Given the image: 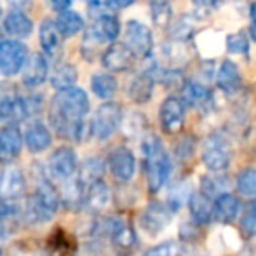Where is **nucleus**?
I'll return each instance as SVG.
<instances>
[{"label": "nucleus", "instance_id": "obj_1", "mask_svg": "<svg viewBox=\"0 0 256 256\" xmlns=\"http://www.w3.org/2000/svg\"><path fill=\"white\" fill-rule=\"evenodd\" d=\"M89 114L88 92L80 88L61 89L52 98L49 108V120L54 131L70 142H84L86 115Z\"/></svg>", "mask_w": 256, "mask_h": 256}, {"label": "nucleus", "instance_id": "obj_2", "mask_svg": "<svg viewBox=\"0 0 256 256\" xmlns=\"http://www.w3.org/2000/svg\"><path fill=\"white\" fill-rule=\"evenodd\" d=\"M143 157H145V176L146 186L150 194L160 192L169 182V176L172 172V162L168 152L164 150L160 138L155 134L145 136L142 143Z\"/></svg>", "mask_w": 256, "mask_h": 256}, {"label": "nucleus", "instance_id": "obj_3", "mask_svg": "<svg viewBox=\"0 0 256 256\" xmlns=\"http://www.w3.org/2000/svg\"><path fill=\"white\" fill-rule=\"evenodd\" d=\"M61 206L60 192L49 178L38 182L35 192L26 199V202L21 206V216L30 225H40L48 223L54 218Z\"/></svg>", "mask_w": 256, "mask_h": 256}, {"label": "nucleus", "instance_id": "obj_4", "mask_svg": "<svg viewBox=\"0 0 256 256\" xmlns=\"http://www.w3.org/2000/svg\"><path fill=\"white\" fill-rule=\"evenodd\" d=\"M232 160V146L223 132H211L202 143V162L209 171H225Z\"/></svg>", "mask_w": 256, "mask_h": 256}, {"label": "nucleus", "instance_id": "obj_5", "mask_svg": "<svg viewBox=\"0 0 256 256\" xmlns=\"http://www.w3.org/2000/svg\"><path fill=\"white\" fill-rule=\"evenodd\" d=\"M122 124V106L115 102H104L102 106L96 110L94 117L91 122V134L100 142H104L114 132L120 128Z\"/></svg>", "mask_w": 256, "mask_h": 256}, {"label": "nucleus", "instance_id": "obj_6", "mask_svg": "<svg viewBox=\"0 0 256 256\" xmlns=\"http://www.w3.org/2000/svg\"><path fill=\"white\" fill-rule=\"evenodd\" d=\"M28 58V48L18 38L2 40L0 38V74L6 77L20 74Z\"/></svg>", "mask_w": 256, "mask_h": 256}, {"label": "nucleus", "instance_id": "obj_7", "mask_svg": "<svg viewBox=\"0 0 256 256\" xmlns=\"http://www.w3.org/2000/svg\"><path fill=\"white\" fill-rule=\"evenodd\" d=\"M124 44L132 51L134 56L140 58H150L154 49V35L148 30V26L140 21H128L124 30Z\"/></svg>", "mask_w": 256, "mask_h": 256}, {"label": "nucleus", "instance_id": "obj_8", "mask_svg": "<svg viewBox=\"0 0 256 256\" xmlns=\"http://www.w3.org/2000/svg\"><path fill=\"white\" fill-rule=\"evenodd\" d=\"M158 122L166 134H178L185 124V103L178 96H169L158 108Z\"/></svg>", "mask_w": 256, "mask_h": 256}, {"label": "nucleus", "instance_id": "obj_9", "mask_svg": "<svg viewBox=\"0 0 256 256\" xmlns=\"http://www.w3.org/2000/svg\"><path fill=\"white\" fill-rule=\"evenodd\" d=\"M78 160L77 154L72 146H60L51 154L48 162V172L58 182H64V180L72 178L77 172Z\"/></svg>", "mask_w": 256, "mask_h": 256}, {"label": "nucleus", "instance_id": "obj_10", "mask_svg": "<svg viewBox=\"0 0 256 256\" xmlns=\"http://www.w3.org/2000/svg\"><path fill=\"white\" fill-rule=\"evenodd\" d=\"M171 216L172 211L168 208V204L160 200H152L145 206V209L140 214V226L150 236H157L169 225Z\"/></svg>", "mask_w": 256, "mask_h": 256}, {"label": "nucleus", "instance_id": "obj_11", "mask_svg": "<svg viewBox=\"0 0 256 256\" xmlns=\"http://www.w3.org/2000/svg\"><path fill=\"white\" fill-rule=\"evenodd\" d=\"M108 169L118 183H129L136 172V157L128 146H117L108 155Z\"/></svg>", "mask_w": 256, "mask_h": 256}, {"label": "nucleus", "instance_id": "obj_12", "mask_svg": "<svg viewBox=\"0 0 256 256\" xmlns=\"http://www.w3.org/2000/svg\"><path fill=\"white\" fill-rule=\"evenodd\" d=\"M26 190V180L20 168L7 164L0 171V199L20 200Z\"/></svg>", "mask_w": 256, "mask_h": 256}, {"label": "nucleus", "instance_id": "obj_13", "mask_svg": "<svg viewBox=\"0 0 256 256\" xmlns=\"http://www.w3.org/2000/svg\"><path fill=\"white\" fill-rule=\"evenodd\" d=\"M112 202V190L104 180H96V182L86 185L84 199H82V208L88 209L91 214H100Z\"/></svg>", "mask_w": 256, "mask_h": 256}, {"label": "nucleus", "instance_id": "obj_14", "mask_svg": "<svg viewBox=\"0 0 256 256\" xmlns=\"http://www.w3.org/2000/svg\"><path fill=\"white\" fill-rule=\"evenodd\" d=\"M23 148V134L16 124L0 128V162L10 164L16 160Z\"/></svg>", "mask_w": 256, "mask_h": 256}, {"label": "nucleus", "instance_id": "obj_15", "mask_svg": "<svg viewBox=\"0 0 256 256\" xmlns=\"http://www.w3.org/2000/svg\"><path fill=\"white\" fill-rule=\"evenodd\" d=\"M134 54L126 44L120 42H112L104 49L102 56V63L108 72H126L134 64Z\"/></svg>", "mask_w": 256, "mask_h": 256}, {"label": "nucleus", "instance_id": "obj_16", "mask_svg": "<svg viewBox=\"0 0 256 256\" xmlns=\"http://www.w3.org/2000/svg\"><path fill=\"white\" fill-rule=\"evenodd\" d=\"M182 102L199 112H208L212 106V92L202 82L186 80L182 88Z\"/></svg>", "mask_w": 256, "mask_h": 256}, {"label": "nucleus", "instance_id": "obj_17", "mask_svg": "<svg viewBox=\"0 0 256 256\" xmlns=\"http://www.w3.org/2000/svg\"><path fill=\"white\" fill-rule=\"evenodd\" d=\"M23 82L28 88H37V86H42L46 82L49 75V64L48 60L44 58V54L40 52H34L26 58L23 68Z\"/></svg>", "mask_w": 256, "mask_h": 256}, {"label": "nucleus", "instance_id": "obj_18", "mask_svg": "<svg viewBox=\"0 0 256 256\" xmlns=\"http://www.w3.org/2000/svg\"><path fill=\"white\" fill-rule=\"evenodd\" d=\"M188 211L192 216V222L204 226L214 220V202L211 197H208L202 192H194L188 199Z\"/></svg>", "mask_w": 256, "mask_h": 256}, {"label": "nucleus", "instance_id": "obj_19", "mask_svg": "<svg viewBox=\"0 0 256 256\" xmlns=\"http://www.w3.org/2000/svg\"><path fill=\"white\" fill-rule=\"evenodd\" d=\"M28 117L26 103L18 94H4L0 98V122L18 124Z\"/></svg>", "mask_w": 256, "mask_h": 256}, {"label": "nucleus", "instance_id": "obj_20", "mask_svg": "<svg viewBox=\"0 0 256 256\" xmlns=\"http://www.w3.org/2000/svg\"><path fill=\"white\" fill-rule=\"evenodd\" d=\"M23 143L32 154H42L52 145V134L48 126H44L42 122H34L28 126L23 136Z\"/></svg>", "mask_w": 256, "mask_h": 256}, {"label": "nucleus", "instance_id": "obj_21", "mask_svg": "<svg viewBox=\"0 0 256 256\" xmlns=\"http://www.w3.org/2000/svg\"><path fill=\"white\" fill-rule=\"evenodd\" d=\"M240 84H242V77H240L239 66L232 60H225L216 72L218 89H222L225 94H234L240 89Z\"/></svg>", "mask_w": 256, "mask_h": 256}, {"label": "nucleus", "instance_id": "obj_22", "mask_svg": "<svg viewBox=\"0 0 256 256\" xmlns=\"http://www.w3.org/2000/svg\"><path fill=\"white\" fill-rule=\"evenodd\" d=\"M4 28L6 34H9L14 38H26L34 32V23L32 20L20 9H12L4 20Z\"/></svg>", "mask_w": 256, "mask_h": 256}, {"label": "nucleus", "instance_id": "obj_23", "mask_svg": "<svg viewBox=\"0 0 256 256\" xmlns=\"http://www.w3.org/2000/svg\"><path fill=\"white\" fill-rule=\"evenodd\" d=\"M240 212V200L237 196L225 192L214 199V220L222 223H232Z\"/></svg>", "mask_w": 256, "mask_h": 256}, {"label": "nucleus", "instance_id": "obj_24", "mask_svg": "<svg viewBox=\"0 0 256 256\" xmlns=\"http://www.w3.org/2000/svg\"><path fill=\"white\" fill-rule=\"evenodd\" d=\"M63 186L60 190V199L61 204H64L68 209H77L82 206V199H84V190L86 185L78 180L77 172H75L72 178L64 180Z\"/></svg>", "mask_w": 256, "mask_h": 256}, {"label": "nucleus", "instance_id": "obj_25", "mask_svg": "<svg viewBox=\"0 0 256 256\" xmlns=\"http://www.w3.org/2000/svg\"><path fill=\"white\" fill-rule=\"evenodd\" d=\"M154 86H155V80L146 74V72L138 74L131 82H129L128 96L138 104L148 103L154 94Z\"/></svg>", "mask_w": 256, "mask_h": 256}, {"label": "nucleus", "instance_id": "obj_26", "mask_svg": "<svg viewBox=\"0 0 256 256\" xmlns=\"http://www.w3.org/2000/svg\"><path fill=\"white\" fill-rule=\"evenodd\" d=\"M40 46L44 54L49 58H58V54L61 52V34L56 23L51 20H46L40 24Z\"/></svg>", "mask_w": 256, "mask_h": 256}, {"label": "nucleus", "instance_id": "obj_27", "mask_svg": "<svg viewBox=\"0 0 256 256\" xmlns=\"http://www.w3.org/2000/svg\"><path fill=\"white\" fill-rule=\"evenodd\" d=\"M192 183L188 180H178L174 182L168 190V199L166 204L172 212H178L186 202H188L190 196H192Z\"/></svg>", "mask_w": 256, "mask_h": 256}, {"label": "nucleus", "instance_id": "obj_28", "mask_svg": "<svg viewBox=\"0 0 256 256\" xmlns=\"http://www.w3.org/2000/svg\"><path fill=\"white\" fill-rule=\"evenodd\" d=\"M110 240L120 253H131L136 248V244H138V237H136L134 228L129 223H126L124 220L114 230V234L110 236Z\"/></svg>", "mask_w": 256, "mask_h": 256}, {"label": "nucleus", "instance_id": "obj_29", "mask_svg": "<svg viewBox=\"0 0 256 256\" xmlns=\"http://www.w3.org/2000/svg\"><path fill=\"white\" fill-rule=\"evenodd\" d=\"M230 188V182L223 171H211L209 174H204L200 178V192L206 194L211 199H216L218 196L225 194Z\"/></svg>", "mask_w": 256, "mask_h": 256}, {"label": "nucleus", "instance_id": "obj_30", "mask_svg": "<svg viewBox=\"0 0 256 256\" xmlns=\"http://www.w3.org/2000/svg\"><path fill=\"white\" fill-rule=\"evenodd\" d=\"M54 23H56L61 37H74V35H77L78 32L84 30V20H82V16L70 9L61 10V12L58 14V20L54 21Z\"/></svg>", "mask_w": 256, "mask_h": 256}, {"label": "nucleus", "instance_id": "obj_31", "mask_svg": "<svg viewBox=\"0 0 256 256\" xmlns=\"http://www.w3.org/2000/svg\"><path fill=\"white\" fill-rule=\"evenodd\" d=\"M104 171H106V164H104L103 158L88 157L77 168V176L84 185H89V183L96 182V180H102Z\"/></svg>", "mask_w": 256, "mask_h": 256}, {"label": "nucleus", "instance_id": "obj_32", "mask_svg": "<svg viewBox=\"0 0 256 256\" xmlns=\"http://www.w3.org/2000/svg\"><path fill=\"white\" fill-rule=\"evenodd\" d=\"M91 89L98 98L112 100L117 92V80L112 74H94L91 78Z\"/></svg>", "mask_w": 256, "mask_h": 256}, {"label": "nucleus", "instance_id": "obj_33", "mask_svg": "<svg viewBox=\"0 0 256 256\" xmlns=\"http://www.w3.org/2000/svg\"><path fill=\"white\" fill-rule=\"evenodd\" d=\"M77 82V68L74 64L68 63H61L54 68L52 75H51V84L54 89L61 91V89H68L72 86H75Z\"/></svg>", "mask_w": 256, "mask_h": 256}, {"label": "nucleus", "instance_id": "obj_34", "mask_svg": "<svg viewBox=\"0 0 256 256\" xmlns=\"http://www.w3.org/2000/svg\"><path fill=\"white\" fill-rule=\"evenodd\" d=\"M150 12H152V21L157 28L166 30L172 23V9L168 0H152Z\"/></svg>", "mask_w": 256, "mask_h": 256}, {"label": "nucleus", "instance_id": "obj_35", "mask_svg": "<svg viewBox=\"0 0 256 256\" xmlns=\"http://www.w3.org/2000/svg\"><path fill=\"white\" fill-rule=\"evenodd\" d=\"M237 192L248 199H256V169L246 168L237 174L236 180Z\"/></svg>", "mask_w": 256, "mask_h": 256}, {"label": "nucleus", "instance_id": "obj_36", "mask_svg": "<svg viewBox=\"0 0 256 256\" xmlns=\"http://www.w3.org/2000/svg\"><path fill=\"white\" fill-rule=\"evenodd\" d=\"M196 34V23H194V18L190 16H182L178 21L172 23L171 28V37L174 40L188 42L192 38V35Z\"/></svg>", "mask_w": 256, "mask_h": 256}, {"label": "nucleus", "instance_id": "obj_37", "mask_svg": "<svg viewBox=\"0 0 256 256\" xmlns=\"http://www.w3.org/2000/svg\"><path fill=\"white\" fill-rule=\"evenodd\" d=\"M226 51L230 54H248L250 51V37L246 32H236L226 37Z\"/></svg>", "mask_w": 256, "mask_h": 256}, {"label": "nucleus", "instance_id": "obj_38", "mask_svg": "<svg viewBox=\"0 0 256 256\" xmlns=\"http://www.w3.org/2000/svg\"><path fill=\"white\" fill-rule=\"evenodd\" d=\"M240 232L248 239L256 236V202H251L244 209L240 216Z\"/></svg>", "mask_w": 256, "mask_h": 256}, {"label": "nucleus", "instance_id": "obj_39", "mask_svg": "<svg viewBox=\"0 0 256 256\" xmlns=\"http://www.w3.org/2000/svg\"><path fill=\"white\" fill-rule=\"evenodd\" d=\"M178 237L182 242L185 244H196L197 240L202 237V232H200V225H197L196 222H185L180 225V232Z\"/></svg>", "mask_w": 256, "mask_h": 256}, {"label": "nucleus", "instance_id": "obj_40", "mask_svg": "<svg viewBox=\"0 0 256 256\" xmlns=\"http://www.w3.org/2000/svg\"><path fill=\"white\" fill-rule=\"evenodd\" d=\"M178 253H180L178 244L174 240H166V242H160L157 246L146 250L143 256H176Z\"/></svg>", "mask_w": 256, "mask_h": 256}, {"label": "nucleus", "instance_id": "obj_41", "mask_svg": "<svg viewBox=\"0 0 256 256\" xmlns=\"http://www.w3.org/2000/svg\"><path fill=\"white\" fill-rule=\"evenodd\" d=\"M196 152V138L194 136H185L178 142V145L174 146V154L180 160H186Z\"/></svg>", "mask_w": 256, "mask_h": 256}, {"label": "nucleus", "instance_id": "obj_42", "mask_svg": "<svg viewBox=\"0 0 256 256\" xmlns=\"http://www.w3.org/2000/svg\"><path fill=\"white\" fill-rule=\"evenodd\" d=\"M88 6L92 12L100 14H104V12H112L115 9L114 6V0H88Z\"/></svg>", "mask_w": 256, "mask_h": 256}, {"label": "nucleus", "instance_id": "obj_43", "mask_svg": "<svg viewBox=\"0 0 256 256\" xmlns=\"http://www.w3.org/2000/svg\"><path fill=\"white\" fill-rule=\"evenodd\" d=\"M49 2H51V7H52V9H54V10H58V12L70 9V6H72V0H49Z\"/></svg>", "mask_w": 256, "mask_h": 256}, {"label": "nucleus", "instance_id": "obj_44", "mask_svg": "<svg viewBox=\"0 0 256 256\" xmlns=\"http://www.w3.org/2000/svg\"><path fill=\"white\" fill-rule=\"evenodd\" d=\"M250 37L256 42V4L251 6V24H250Z\"/></svg>", "mask_w": 256, "mask_h": 256}, {"label": "nucleus", "instance_id": "obj_45", "mask_svg": "<svg viewBox=\"0 0 256 256\" xmlns=\"http://www.w3.org/2000/svg\"><path fill=\"white\" fill-rule=\"evenodd\" d=\"M197 7H202V9H212V7H218L223 0H194Z\"/></svg>", "mask_w": 256, "mask_h": 256}, {"label": "nucleus", "instance_id": "obj_46", "mask_svg": "<svg viewBox=\"0 0 256 256\" xmlns=\"http://www.w3.org/2000/svg\"><path fill=\"white\" fill-rule=\"evenodd\" d=\"M9 220H4V218H0V240H4V239H7V237L10 236V228H9Z\"/></svg>", "mask_w": 256, "mask_h": 256}, {"label": "nucleus", "instance_id": "obj_47", "mask_svg": "<svg viewBox=\"0 0 256 256\" xmlns=\"http://www.w3.org/2000/svg\"><path fill=\"white\" fill-rule=\"evenodd\" d=\"M136 0H114V6H115V9H126V7H129V6H132Z\"/></svg>", "mask_w": 256, "mask_h": 256}, {"label": "nucleus", "instance_id": "obj_48", "mask_svg": "<svg viewBox=\"0 0 256 256\" xmlns=\"http://www.w3.org/2000/svg\"><path fill=\"white\" fill-rule=\"evenodd\" d=\"M176 256H190V251H185V250H180V253Z\"/></svg>", "mask_w": 256, "mask_h": 256}, {"label": "nucleus", "instance_id": "obj_49", "mask_svg": "<svg viewBox=\"0 0 256 256\" xmlns=\"http://www.w3.org/2000/svg\"><path fill=\"white\" fill-rule=\"evenodd\" d=\"M0 18H2V6H0Z\"/></svg>", "mask_w": 256, "mask_h": 256}, {"label": "nucleus", "instance_id": "obj_50", "mask_svg": "<svg viewBox=\"0 0 256 256\" xmlns=\"http://www.w3.org/2000/svg\"><path fill=\"white\" fill-rule=\"evenodd\" d=\"M0 256H2V248H0Z\"/></svg>", "mask_w": 256, "mask_h": 256}]
</instances>
